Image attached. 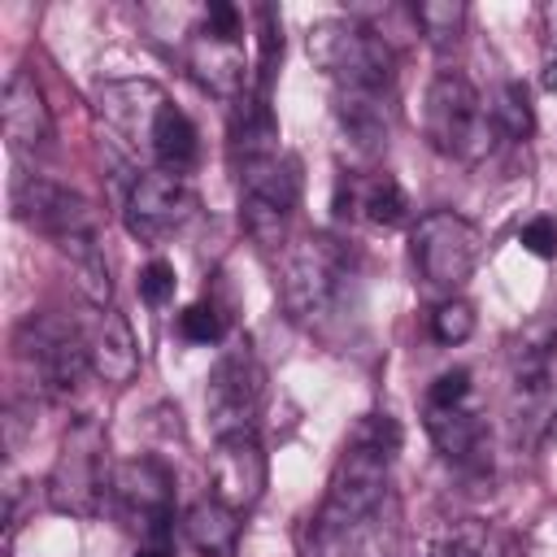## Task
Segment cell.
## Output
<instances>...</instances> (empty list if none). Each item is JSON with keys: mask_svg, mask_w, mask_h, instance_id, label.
<instances>
[{"mask_svg": "<svg viewBox=\"0 0 557 557\" xmlns=\"http://www.w3.org/2000/svg\"><path fill=\"white\" fill-rule=\"evenodd\" d=\"M400 448V426L387 413H370L357 435L348 440L331 483H326V500L318 509V540L322 544H339L348 535H357L361 527L379 522L383 513H392V487H387V466Z\"/></svg>", "mask_w": 557, "mask_h": 557, "instance_id": "cell-1", "label": "cell"}, {"mask_svg": "<svg viewBox=\"0 0 557 557\" xmlns=\"http://www.w3.org/2000/svg\"><path fill=\"white\" fill-rule=\"evenodd\" d=\"M13 209L26 226L48 235L57 244V252L74 265V283L91 300V309H104L113 283H109V261L100 248V218H96L91 200H83L78 191L61 187L52 178L30 174L13 187Z\"/></svg>", "mask_w": 557, "mask_h": 557, "instance_id": "cell-2", "label": "cell"}, {"mask_svg": "<svg viewBox=\"0 0 557 557\" xmlns=\"http://www.w3.org/2000/svg\"><path fill=\"white\" fill-rule=\"evenodd\" d=\"M309 61L335 78L339 91H374L387 96L392 78H396V52L392 44L348 17H326L318 26H309Z\"/></svg>", "mask_w": 557, "mask_h": 557, "instance_id": "cell-3", "label": "cell"}, {"mask_svg": "<svg viewBox=\"0 0 557 557\" xmlns=\"http://www.w3.org/2000/svg\"><path fill=\"white\" fill-rule=\"evenodd\" d=\"M422 126L435 152L453 161H483L496 144L492 113L461 70H440L422 100Z\"/></svg>", "mask_w": 557, "mask_h": 557, "instance_id": "cell-4", "label": "cell"}, {"mask_svg": "<svg viewBox=\"0 0 557 557\" xmlns=\"http://www.w3.org/2000/svg\"><path fill=\"white\" fill-rule=\"evenodd\" d=\"M235 174H239V213L248 235L261 248H278L287 239V222L300 200V165L278 148L235 161Z\"/></svg>", "mask_w": 557, "mask_h": 557, "instance_id": "cell-5", "label": "cell"}, {"mask_svg": "<svg viewBox=\"0 0 557 557\" xmlns=\"http://www.w3.org/2000/svg\"><path fill=\"white\" fill-rule=\"evenodd\" d=\"M352 274V257L335 235H300L283 257V305L296 322L322 318Z\"/></svg>", "mask_w": 557, "mask_h": 557, "instance_id": "cell-6", "label": "cell"}, {"mask_svg": "<svg viewBox=\"0 0 557 557\" xmlns=\"http://www.w3.org/2000/svg\"><path fill=\"white\" fill-rule=\"evenodd\" d=\"M409 257L418 278L448 300L479 261V231L453 209H431L409 231Z\"/></svg>", "mask_w": 557, "mask_h": 557, "instance_id": "cell-7", "label": "cell"}, {"mask_svg": "<svg viewBox=\"0 0 557 557\" xmlns=\"http://www.w3.org/2000/svg\"><path fill=\"white\" fill-rule=\"evenodd\" d=\"M17 357L30 366L35 387H44L48 396H70L83 374H91L83 322H70L61 313L26 318L17 331Z\"/></svg>", "mask_w": 557, "mask_h": 557, "instance_id": "cell-8", "label": "cell"}, {"mask_svg": "<svg viewBox=\"0 0 557 557\" xmlns=\"http://www.w3.org/2000/svg\"><path fill=\"white\" fill-rule=\"evenodd\" d=\"M109 474L113 470H104V431L91 418H78L65 431L61 453H57L52 474H48L52 509L70 513V518H91L109 492Z\"/></svg>", "mask_w": 557, "mask_h": 557, "instance_id": "cell-9", "label": "cell"}, {"mask_svg": "<svg viewBox=\"0 0 557 557\" xmlns=\"http://www.w3.org/2000/svg\"><path fill=\"white\" fill-rule=\"evenodd\" d=\"M244 17L235 4H209L205 22L196 26L191 44H187V65L196 74V83L213 96H244V78H248V61H244Z\"/></svg>", "mask_w": 557, "mask_h": 557, "instance_id": "cell-10", "label": "cell"}, {"mask_svg": "<svg viewBox=\"0 0 557 557\" xmlns=\"http://www.w3.org/2000/svg\"><path fill=\"white\" fill-rule=\"evenodd\" d=\"M261 392H265V374L257 366V357L248 352V344L231 348L213 370H209V387H205V409L218 435H244L257 422L261 409Z\"/></svg>", "mask_w": 557, "mask_h": 557, "instance_id": "cell-11", "label": "cell"}, {"mask_svg": "<svg viewBox=\"0 0 557 557\" xmlns=\"http://www.w3.org/2000/svg\"><path fill=\"white\" fill-rule=\"evenodd\" d=\"M196 213V191L183 174L170 170H144L135 174L131 191H126V226L131 235L157 244L174 231H183Z\"/></svg>", "mask_w": 557, "mask_h": 557, "instance_id": "cell-12", "label": "cell"}, {"mask_svg": "<svg viewBox=\"0 0 557 557\" xmlns=\"http://www.w3.org/2000/svg\"><path fill=\"white\" fill-rule=\"evenodd\" d=\"M109 496L139 518L144 540H170V500H174V474L157 457H126L109 474Z\"/></svg>", "mask_w": 557, "mask_h": 557, "instance_id": "cell-13", "label": "cell"}, {"mask_svg": "<svg viewBox=\"0 0 557 557\" xmlns=\"http://www.w3.org/2000/svg\"><path fill=\"white\" fill-rule=\"evenodd\" d=\"M509 413H513V435L518 440L548 435V422L557 418V352H553V344L518 348Z\"/></svg>", "mask_w": 557, "mask_h": 557, "instance_id": "cell-14", "label": "cell"}, {"mask_svg": "<svg viewBox=\"0 0 557 557\" xmlns=\"http://www.w3.org/2000/svg\"><path fill=\"white\" fill-rule=\"evenodd\" d=\"M265 479H270V466H265V453L252 431L218 435V444L209 453V496L213 500H222L235 513H248L261 500Z\"/></svg>", "mask_w": 557, "mask_h": 557, "instance_id": "cell-15", "label": "cell"}, {"mask_svg": "<svg viewBox=\"0 0 557 557\" xmlns=\"http://www.w3.org/2000/svg\"><path fill=\"white\" fill-rule=\"evenodd\" d=\"M83 335H87V361H91V374L109 387H126L135 374H139V344H135V331L131 322L104 305V309H91V318L83 322Z\"/></svg>", "mask_w": 557, "mask_h": 557, "instance_id": "cell-16", "label": "cell"}, {"mask_svg": "<svg viewBox=\"0 0 557 557\" xmlns=\"http://www.w3.org/2000/svg\"><path fill=\"white\" fill-rule=\"evenodd\" d=\"M165 104L170 100L152 78H109L96 91L100 117L126 139H152V126H157Z\"/></svg>", "mask_w": 557, "mask_h": 557, "instance_id": "cell-17", "label": "cell"}, {"mask_svg": "<svg viewBox=\"0 0 557 557\" xmlns=\"http://www.w3.org/2000/svg\"><path fill=\"white\" fill-rule=\"evenodd\" d=\"M0 113H4V135H9V144L17 152L48 148V139H52V109H48V100H44V91H39V83L30 74H13L4 83Z\"/></svg>", "mask_w": 557, "mask_h": 557, "instance_id": "cell-18", "label": "cell"}, {"mask_svg": "<svg viewBox=\"0 0 557 557\" xmlns=\"http://www.w3.org/2000/svg\"><path fill=\"white\" fill-rule=\"evenodd\" d=\"M335 122H339L344 144L357 157L370 161L387 144V96H374V91H339L335 96Z\"/></svg>", "mask_w": 557, "mask_h": 557, "instance_id": "cell-19", "label": "cell"}, {"mask_svg": "<svg viewBox=\"0 0 557 557\" xmlns=\"http://www.w3.org/2000/svg\"><path fill=\"white\" fill-rule=\"evenodd\" d=\"M426 435H431V444L440 448L444 461H457V466H479L483 461L487 426L470 405H448V409L426 405Z\"/></svg>", "mask_w": 557, "mask_h": 557, "instance_id": "cell-20", "label": "cell"}, {"mask_svg": "<svg viewBox=\"0 0 557 557\" xmlns=\"http://www.w3.org/2000/svg\"><path fill=\"white\" fill-rule=\"evenodd\" d=\"M426 557H522V544L513 531L483 522V518H457L435 531Z\"/></svg>", "mask_w": 557, "mask_h": 557, "instance_id": "cell-21", "label": "cell"}, {"mask_svg": "<svg viewBox=\"0 0 557 557\" xmlns=\"http://www.w3.org/2000/svg\"><path fill=\"white\" fill-rule=\"evenodd\" d=\"M183 535L200 557H235L239 548V513L222 500L205 496L183 513Z\"/></svg>", "mask_w": 557, "mask_h": 557, "instance_id": "cell-22", "label": "cell"}, {"mask_svg": "<svg viewBox=\"0 0 557 557\" xmlns=\"http://www.w3.org/2000/svg\"><path fill=\"white\" fill-rule=\"evenodd\" d=\"M152 157H157V170H170V174H187L200 157V135L191 126V117L178 109V104H165L157 126H152Z\"/></svg>", "mask_w": 557, "mask_h": 557, "instance_id": "cell-23", "label": "cell"}, {"mask_svg": "<svg viewBox=\"0 0 557 557\" xmlns=\"http://www.w3.org/2000/svg\"><path fill=\"white\" fill-rule=\"evenodd\" d=\"M487 113H492L496 135H505V139H527L535 131V109H531V96L522 83H505L496 91V100L487 104Z\"/></svg>", "mask_w": 557, "mask_h": 557, "instance_id": "cell-24", "label": "cell"}, {"mask_svg": "<svg viewBox=\"0 0 557 557\" xmlns=\"http://www.w3.org/2000/svg\"><path fill=\"white\" fill-rule=\"evenodd\" d=\"M413 22H418V30L431 48H453L461 39V26H466V4L426 0V4H413Z\"/></svg>", "mask_w": 557, "mask_h": 557, "instance_id": "cell-25", "label": "cell"}, {"mask_svg": "<svg viewBox=\"0 0 557 557\" xmlns=\"http://www.w3.org/2000/svg\"><path fill=\"white\" fill-rule=\"evenodd\" d=\"M361 209H366V218L374 226H400L405 213H409V200H405V187L392 174H374L361 187Z\"/></svg>", "mask_w": 557, "mask_h": 557, "instance_id": "cell-26", "label": "cell"}, {"mask_svg": "<svg viewBox=\"0 0 557 557\" xmlns=\"http://www.w3.org/2000/svg\"><path fill=\"white\" fill-rule=\"evenodd\" d=\"M431 335H435L440 344H461V339H470V335H474V309H470L461 296L440 300L435 313H431Z\"/></svg>", "mask_w": 557, "mask_h": 557, "instance_id": "cell-27", "label": "cell"}, {"mask_svg": "<svg viewBox=\"0 0 557 557\" xmlns=\"http://www.w3.org/2000/svg\"><path fill=\"white\" fill-rule=\"evenodd\" d=\"M222 331H226V322H222L218 305H209V300H196V305H187L178 313V335L187 344H218Z\"/></svg>", "mask_w": 557, "mask_h": 557, "instance_id": "cell-28", "label": "cell"}, {"mask_svg": "<svg viewBox=\"0 0 557 557\" xmlns=\"http://www.w3.org/2000/svg\"><path fill=\"white\" fill-rule=\"evenodd\" d=\"M174 287H178V274H174V265L170 261H148L144 270H139V296L152 305V309H161L165 300H174Z\"/></svg>", "mask_w": 557, "mask_h": 557, "instance_id": "cell-29", "label": "cell"}, {"mask_svg": "<svg viewBox=\"0 0 557 557\" xmlns=\"http://www.w3.org/2000/svg\"><path fill=\"white\" fill-rule=\"evenodd\" d=\"M426 405L448 409V405H470V370H444L431 387H426Z\"/></svg>", "mask_w": 557, "mask_h": 557, "instance_id": "cell-30", "label": "cell"}, {"mask_svg": "<svg viewBox=\"0 0 557 557\" xmlns=\"http://www.w3.org/2000/svg\"><path fill=\"white\" fill-rule=\"evenodd\" d=\"M518 244H522L531 257H557V218H548V213L531 218V222L518 231Z\"/></svg>", "mask_w": 557, "mask_h": 557, "instance_id": "cell-31", "label": "cell"}, {"mask_svg": "<svg viewBox=\"0 0 557 557\" xmlns=\"http://www.w3.org/2000/svg\"><path fill=\"white\" fill-rule=\"evenodd\" d=\"M544 39H548V52L557 57V4H544Z\"/></svg>", "mask_w": 557, "mask_h": 557, "instance_id": "cell-32", "label": "cell"}, {"mask_svg": "<svg viewBox=\"0 0 557 557\" xmlns=\"http://www.w3.org/2000/svg\"><path fill=\"white\" fill-rule=\"evenodd\" d=\"M135 557H174V548H170V540H144Z\"/></svg>", "mask_w": 557, "mask_h": 557, "instance_id": "cell-33", "label": "cell"}, {"mask_svg": "<svg viewBox=\"0 0 557 557\" xmlns=\"http://www.w3.org/2000/svg\"><path fill=\"white\" fill-rule=\"evenodd\" d=\"M544 87L557 91V57H548V65H544Z\"/></svg>", "mask_w": 557, "mask_h": 557, "instance_id": "cell-34", "label": "cell"}, {"mask_svg": "<svg viewBox=\"0 0 557 557\" xmlns=\"http://www.w3.org/2000/svg\"><path fill=\"white\" fill-rule=\"evenodd\" d=\"M548 440H557V418H553V422H548Z\"/></svg>", "mask_w": 557, "mask_h": 557, "instance_id": "cell-35", "label": "cell"}]
</instances>
